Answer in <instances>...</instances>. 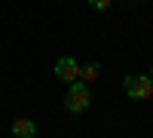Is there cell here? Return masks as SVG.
<instances>
[{"mask_svg":"<svg viewBox=\"0 0 153 138\" xmlns=\"http://www.w3.org/2000/svg\"><path fill=\"white\" fill-rule=\"evenodd\" d=\"M110 3H113V0H89V6H92V9H98V12L110 9Z\"/></svg>","mask_w":153,"mask_h":138,"instance_id":"cell-6","label":"cell"},{"mask_svg":"<svg viewBox=\"0 0 153 138\" xmlns=\"http://www.w3.org/2000/svg\"><path fill=\"white\" fill-rule=\"evenodd\" d=\"M150 80H153V68H150Z\"/></svg>","mask_w":153,"mask_h":138,"instance_id":"cell-7","label":"cell"},{"mask_svg":"<svg viewBox=\"0 0 153 138\" xmlns=\"http://www.w3.org/2000/svg\"><path fill=\"white\" fill-rule=\"evenodd\" d=\"M126 95L135 98V101L150 98L153 95V80L147 77V74H129V77H126Z\"/></svg>","mask_w":153,"mask_h":138,"instance_id":"cell-2","label":"cell"},{"mask_svg":"<svg viewBox=\"0 0 153 138\" xmlns=\"http://www.w3.org/2000/svg\"><path fill=\"white\" fill-rule=\"evenodd\" d=\"M89 104H92L89 83H86V80H74L71 89L65 92V107L71 110V114H83V110H89Z\"/></svg>","mask_w":153,"mask_h":138,"instance_id":"cell-1","label":"cell"},{"mask_svg":"<svg viewBox=\"0 0 153 138\" xmlns=\"http://www.w3.org/2000/svg\"><path fill=\"white\" fill-rule=\"evenodd\" d=\"M80 68H83V65H76L74 58L65 55V58H58V61H55V77H58V80H65V83H74V80H80Z\"/></svg>","mask_w":153,"mask_h":138,"instance_id":"cell-3","label":"cell"},{"mask_svg":"<svg viewBox=\"0 0 153 138\" xmlns=\"http://www.w3.org/2000/svg\"><path fill=\"white\" fill-rule=\"evenodd\" d=\"M37 132V126L28 120V117H19V120H12V135H19V138H31Z\"/></svg>","mask_w":153,"mask_h":138,"instance_id":"cell-4","label":"cell"},{"mask_svg":"<svg viewBox=\"0 0 153 138\" xmlns=\"http://www.w3.org/2000/svg\"><path fill=\"white\" fill-rule=\"evenodd\" d=\"M98 74H101V65H98V61H89V65L80 68V80L92 83V80H98Z\"/></svg>","mask_w":153,"mask_h":138,"instance_id":"cell-5","label":"cell"}]
</instances>
